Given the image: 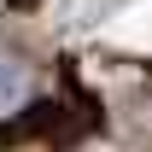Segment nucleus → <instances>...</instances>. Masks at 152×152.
<instances>
[{"mask_svg":"<svg viewBox=\"0 0 152 152\" xmlns=\"http://www.w3.org/2000/svg\"><path fill=\"white\" fill-rule=\"evenodd\" d=\"M23 94H29V64H23L12 47H0V111L23 105Z\"/></svg>","mask_w":152,"mask_h":152,"instance_id":"f257e3e1","label":"nucleus"}]
</instances>
